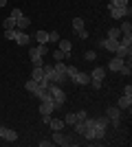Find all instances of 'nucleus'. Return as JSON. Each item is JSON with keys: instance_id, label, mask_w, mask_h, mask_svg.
I'll list each match as a JSON object with an SVG mask.
<instances>
[{"instance_id": "f257e3e1", "label": "nucleus", "mask_w": 132, "mask_h": 147, "mask_svg": "<svg viewBox=\"0 0 132 147\" xmlns=\"http://www.w3.org/2000/svg\"><path fill=\"white\" fill-rule=\"evenodd\" d=\"M49 53V49H46V44H40V46H35V49L29 51V57H31V64L33 66H44V55Z\"/></svg>"}, {"instance_id": "f03ea898", "label": "nucleus", "mask_w": 132, "mask_h": 147, "mask_svg": "<svg viewBox=\"0 0 132 147\" xmlns=\"http://www.w3.org/2000/svg\"><path fill=\"white\" fill-rule=\"evenodd\" d=\"M108 125H110V119H108V117L95 119V125H93V129H95V141H101V138L106 136Z\"/></svg>"}, {"instance_id": "7ed1b4c3", "label": "nucleus", "mask_w": 132, "mask_h": 147, "mask_svg": "<svg viewBox=\"0 0 132 147\" xmlns=\"http://www.w3.org/2000/svg\"><path fill=\"white\" fill-rule=\"evenodd\" d=\"M46 90L51 92V97H53V101L57 103V108L60 105H64V101H66V92L60 88V84H49V88Z\"/></svg>"}, {"instance_id": "20e7f679", "label": "nucleus", "mask_w": 132, "mask_h": 147, "mask_svg": "<svg viewBox=\"0 0 132 147\" xmlns=\"http://www.w3.org/2000/svg\"><path fill=\"white\" fill-rule=\"evenodd\" d=\"M51 141H53V145H62V147H68V145H73V143H75L70 136L62 134V129H60V132H53V138H51Z\"/></svg>"}, {"instance_id": "39448f33", "label": "nucleus", "mask_w": 132, "mask_h": 147, "mask_svg": "<svg viewBox=\"0 0 132 147\" xmlns=\"http://www.w3.org/2000/svg\"><path fill=\"white\" fill-rule=\"evenodd\" d=\"M0 138H5L7 143H16V141H18V132H16V129H9V127H2V125H0Z\"/></svg>"}, {"instance_id": "423d86ee", "label": "nucleus", "mask_w": 132, "mask_h": 147, "mask_svg": "<svg viewBox=\"0 0 132 147\" xmlns=\"http://www.w3.org/2000/svg\"><path fill=\"white\" fill-rule=\"evenodd\" d=\"M106 117L112 121V125H119V123H121V110L117 108V105H110L108 112H106Z\"/></svg>"}, {"instance_id": "0eeeda50", "label": "nucleus", "mask_w": 132, "mask_h": 147, "mask_svg": "<svg viewBox=\"0 0 132 147\" xmlns=\"http://www.w3.org/2000/svg\"><path fill=\"white\" fill-rule=\"evenodd\" d=\"M108 9H110V16H112V18H117V20L130 16V7H108Z\"/></svg>"}, {"instance_id": "6e6552de", "label": "nucleus", "mask_w": 132, "mask_h": 147, "mask_svg": "<svg viewBox=\"0 0 132 147\" xmlns=\"http://www.w3.org/2000/svg\"><path fill=\"white\" fill-rule=\"evenodd\" d=\"M55 110H57L55 101H42V103H40V114H51V117H53Z\"/></svg>"}, {"instance_id": "1a4fd4ad", "label": "nucleus", "mask_w": 132, "mask_h": 147, "mask_svg": "<svg viewBox=\"0 0 132 147\" xmlns=\"http://www.w3.org/2000/svg\"><path fill=\"white\" fill-rule=\"evenodd\" d=\"M123 64H126V59H121V57H112V59L108 61V70H112V73H119Z\"/></svg>"}, {"instance_id": "9d476101", "label": "nucleus", "mask_w": 132, "mask_h": 147, "mask_svg": "<svg viewBox=\"0 0 132 147\" xmlns=\"http://www.w3.org/2000/svg\"><path fill=\"white\" fill-rule=\"evenodd\" d=\"M130 55H132V46H117V51H114V57H121V59H130Z\"/></svg>"}, {"instance_id": "9b49d317", "label": "nucleus", "mask_w": 132, "mask_h": 147, "mask_svg": "<svg viewBox=\"0 0 132 147\" xmlns=\"http://www.w3.org/2000/svg\"><path fill=\"white\" fill-rule=\"evenodd\" d=\"M73 81H75V84H79V86H88V84H90V75H88V73H82V70H77Z\"/></svg>"}, {"instance_id": "f8f14e48", "label": "nucleus", "mask_w": 132, "mask_h": 147, "mask_svg": "<svg viewBox=\"0 0 132 147\" xmlns=\"http://www.w3.org/2000/svg\"><path fill=\"white\" fill-rule=\"evenodd\" d=\"M130 105H132V97L121 94V99L117 101V108H119V110H128V112H130Z\"/></svg>"}, {"instance_id": "ddd939ff", "label": "nucleus", "mask_w": 132, "mask_h": 147, "mask_svg": "<svg viewBox=\"0 0 132 147\" xmlns=\"http://www.w3.org/2000/svg\"><path fill=\"white\" fill-rule=\"evenodd\" d=\"M101 46L106 51H110V53H114L117 51V46H119V40H112V37H106L104 42H101Z\"/></svg>"}, {"instance_id": "4468645a", "label": "nucleus", "mask_w": 132, "mask_h": 147, "mask_svg": "<svg viewBox=\"0 0 132 147\" xmlns=\"http://www.w3.org/2000/svg\"><path fill=\"white\" fill-rule=\"evenodd\" d=\"M26 26H31V18H26V16H20V18L16 20V29H18V31H24Z\"/></svg>"}, {"instance_id": "2eb2a0df", "label": "nucleus", "mask_w": 132, "mask_h": 147, "mask_svg": "<svg viewBox=\"0 0 132 147\" xmlns=\"http://www.w3.org/2000/svg\"><path fill=\"white\" fill-rule=\"evenodd\" d=\"M31 79H33V81H38V84L44 79V68H42V66H33V70H31Z\"/></svg>"}, {"instance_id": "dca6fc26", "label": "nucleus", "mask_w": 132, "mask_h": 147, "mask_svg": "<svg viewBox=\"0 0 132 147\" xmlns=\"http://www.w3.org/2000/svg\"><path fill=\"white\" fill-rule=\"evenodd\" d=\"M44 68V79L49 84H55V68L53 66H42Z\"/></svg>"}, {"instance_id": "f3484780", "label": "nucleus", "mask_w": 132, "mask_h": 147, "mask_svg": "<svg viewBox=\"0 0 132 147\" xmlns=\"http://www.w3.org/2000/svg\"><path fill=\"white\" fill-rule=\"evenodd\" d=\"M13 42H18V44H20V46H26V44L31 42V37L26 35L24 31H18V35H16V40H13Z\"/></svg>"}, {"instance_id": "a211bd4d", "label": "nucleus", "mask_w": 132, "mask_h": 147, "mask_svg": "<svg viewBox=\"0 0 132 147\" xmlns=\"http://www.w3.org/2000/svg\"><path fill=\"white\" fill-rule=\"evenodd\" d=\"M104 77H106V68H95L93 70V75H90V79L93 81H104Z\"/></svg>"}, {"instance_id": "6ab92c4d", "label": "nucleus", "mask_w": 132, "mask_h": 147, "mask_svg": "<svg viewBox=\"0 0 132 147\" xmlns=\"http://www.w3.org/2000/svg\"><path fill=\"white\" fill-rule=\"evenodd\" d=\"M24 88H26L29 92H31V94H38V92H40V84H38V81H33V79H29V81H26V84H24Z\"/></svg>"}, {"instance_id": "aec40b11", "label": "nucleus", "mask_w": 132, "mask_h": 147, "mask_svg": "<svg viewBox=\"0 0 132 147\" xmlns=\"http://www.w3.org/2000/svg\"><path fill=\"white\" fill-rule=\"evenodd\" d=\"M57 49H60V51H64V53H68V55H70V49H73V44H70L68 40H62V37H60V42H57Z\"/></svg>"}, {"instance_id": "412c9836", "label": "nucleus", "mask_w": 132, "mask_h": 147, "mask_svg": "<svg viewBox=\"0 0 132 147\" xmlns=\"http://www.w3.org/2000/svg\"><path fill=\"white\" fill-rule=\"evenodd\" d=\"M49 125H51V129H53V132H60V129H64V121H60V119H53V117H51Z\"/></svg>"}, {"instance_id": "4be33fe9", "label": "nucleus", "mask_w": 132, "mask_h": 147, "mask_svg": "<svg viewBox=\"0 0 132 147\" xmlns=\"http://www.w3.org/2000/svg\"><path fill=\"white\" fill-rule=\"evenodd\" d=\"M35 40H38V44H49V31H38Z\"/></svg>"}, {"instance_id": "5701e85b", "label": "nucleus", "mask_w": 132, "mask_h": 147, "mask_svg": "<svg viewBox=\"0 0 132 147\" xmlns=\"http://www.w3.org/2000/svg\"><path fill=\"white\" fill-rule=\"evenodd\" d=\"M73 29H75L77 33L86 29V26H84V18H73Z\"/></svg>"}, {"instance_id": "b1692460", "label": "nucleus", "mask_w": 132, "mask_h": 147, "mask_svg": "<svg viewBox=\"0 0 132 147\" xmlns=\"http://www.w3.org/2000/svg\"><path fill=\"white\" fill-rule=\"evenodd\" d=\"M75 123H77V119H75V112H68V114L64 117V125H70V127H73Z\"/></svg>"}, {"instance_id": "393cba45", "label": "nucleus", "mask_w": 132, "mask_h": 147, "mask_svg": "<svg viewBox=\"0 0 132 147\" xmlns=\"http://www.w3.org/2000/svg\"><path fill=\"white\" fill-rule=\"evenodd\" d=\"M119 31H121V35H128V33H132V24H130V20H126V22L119 26Z\"/></svg>"}, {"instance_id": "a878e982", "label": "nucleus", "mask_w": 132, "mask_h": 147, "mask_svg": "<svg viewBox=\"0 0 132 147\" xmlns=\"http://www.w3.org/2000/svg\"><path fill=\"white\" fill-rule=\"evenodd\" d=\"M53 57H55V61H64L66 57H68V53H64V51L55 49V51H53Z\"/></svg>"}, {"instance_id": "bb28decb", "label": "nucleus", "mask_w": 132, "mask_h": 147, "mask_svg": "<svg viewBox=\"0 0 132 147\" xmlns=\"http://www.w3.org/2000/svg\"><path fill=\"white\" fill-rule=\"evenodd\" d=\"M119 44H121V46H132V35H130V33H128V35H121Z\"/></svg>"}, {"instance_id": "cd10ccee", "label": "nucleus", "mask_w": 132, "mask_h": 147, "mask_svg": "<svg viewBox=\"0 0 132 147\" xmlns=\"http://www.w3.org/2000/svg\"><path fill=\"white\" fill-rule=\"evenodd\" d=\"M60 42V33L57 31H49V44H57Z\"/></svg>"}, {"instance_id": "c85d7f7f", "label": "nucleus", "mask_w": 132, "mask_h": 147, "mask_svg": "<svg viewBox=\"0 0 132 147\" xmlns=\"http://www.w3.org/2000/svg\"><path fill=\"white\" fill-rule=\"evenodd\" d=\"M16 35H18V29H5V37L7 40H16Z\"/></svg>"}, {"instance_id": "c756f323", "label": "nucleus", "mask_w": 132, "mask_h": 147, "mask_svg": "<svg viewBox=\"0 0 132 147\" xmlns=\"http://www.w3.org/2000/svg\"><path fill=\"white\" fill-rule=\"evenodd\" d=\"M5 29H16V18H5Z\"/></svg>"}, {"instance_id": "7c9ffc66", "label": "nucleus", "mask_w": 132, "mask_h": 147, "mask_svg": "<svg viewBox=\"0 0 132 147\" xmlns=\"http://www.w3.org/2000/svg\"><path fill=\"white\" fill-rule=\"evenodd\" d=\"M108 37H112V40H119V37H121V31H119V29H110V31H108Z\"/></svg>"}, {"instance_id": "2f4dec72", "label": "nucleus", "mask_w": 132, "mask_h": 147, "mask_svg": "<svg viewBox=\"0 0 132 147\" xmlns=\"http://www.w3.org/2000/svg\"><path fill=\"white\" fill-rule=\"evenodd\" d=\"M75 119H77V121H86V119H88V112H86V110L75 112Z\"/></svg>"}, {"instance_id": "473e14b6", "label": "nucleus", "mask_w": 132, "mask_h": 147, "mask_svg": "<svg viewBox=\"0 0 132 147\" xmlns=\"http://www.w3.org/2000/svg\"><path fill=\"white\" fill-rule=\"evenodd\" d=\"M110 7H128V0H110Z\"/></svg>"}, {"instance_id": "72a5a7b5", "label": "nucleus", "mask_w": 132, "mask_h": 147, "mask_svg": "<svg viewBox=\"0 0 132 147\" xmlns=\"http://www.w3.org/2000/svg\"><path fill=\"white\" fill-rule=\"evenodd\" d=\"M20 16H22V9H18V7H16V9L11 11V18H16V20H18Z\"/></svg>"}, {"instance_id": "f704fd0d", "label": "nucleus", "mask_w": 132, "mask_h": 147, "mask_svg": "<svg viewBox=\"0 0 132 147\" xmlns=\"http://www.w3.org/2000/svg\"><path fill=\"white\" fill-rule=\"evenodd\" d=\"M95 57H97V53H93V51H86V59H88V61H93Z\"/></svg>"}, {"instance_id": "c9c22d12", "label": "nucleus", "mask_w": 132, "mask_h": 147, "mask_svg": "<svg viewBox=\"0 0 132 147\" xmlns=\"http://www.w3.org/2000/svg\"><path fill=\"white\" fill-rule=\"evenodd\" d=\"M123 94H128V97H132V86H130V84H128V86L123 88Z\"/></svg>"}, {"instance_id": "e433bc0d", "label": "nucleus", "mask_w": 132, "mask_h": 147, "mask_svg": "<svg viewBox=\"0 0 132 147\" xmlns=\"http://www.w3.org/2000/svg\"><path fill=\"white\" fill-rule=\"evenodd\" d=\"M40 147H53V141H40Z\"/></svg>"}, {"instance_id": "4c0bfd02", "label": "nucleus", "mask_w": 132, "mask_h": 147, "mask_svg": "<svg viewBox=\"0 0 132 147\" xmlns=\"http://www.w3.org/2000/svg\"><path fill=\"white\" fill-rule=\"evenodd\" d=\"M77 35L82 37V40H88V31H86V29H84V31H79V33H77Z\"/></svg>"}, {"instance_id": "58836bf2", "label": "nucleus", "mask_w": 132, "mask_h": 147, "mask_svg": "<svg viewBox=\"0 0 132 147\" xmlns=\"http://www.w3.org/2000/svg\"><path fill=\"white\" fill-rule=\"evenodd\" d=\"M90 84H93L95 90H99V88H101V81H93V79H90Z\"/></svg>"}, {"instance_id": "ea45409f", "label": "nucleus", "mask_w": 132, "mask_h": 147, "mask_svg": "<svg viewBox=\"0 0 132 147\" xmlns=\"http://www.w3.org/2000/svg\"><path fill=\"white\" fill-rule=\"evenodd\" d=\"M7 2H9V0H0V7H5V5H7Z\"/></svg>"}]
</instances>
